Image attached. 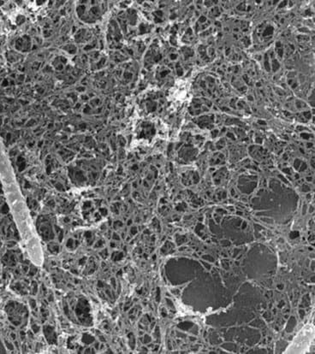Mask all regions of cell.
<instances>
[{"instance_id": "1", "label": "cell", "mask_w": 315, "mask_h": 354, "mask_svg": "<svg viewBox=\"0 0 315 354\" xmlns=\"http://www.w3.org/2000/svg\"><path fill=\"white\" fill-rule=\"evenodd\" d=\"M314 341V327L313 324H307L296 335L294 341L289 345L285 353H307L309 352L311 346Z\"/></svg>"}]
</instances>
